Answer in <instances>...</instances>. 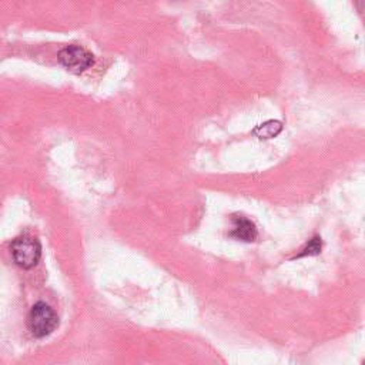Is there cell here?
I'll list each match as a JSON object with an SVG mask.
<instances>
[{
  "instance_id": "cell-1",
  "label": "cell",
  "mask_w": 365,
  "mask_h": 365,
  "mask_svg": "<svg viewBox=\"0 0 365 365\" xmlns=\"http://www.w3.org/2000/svg\"><path fill=\"white\" fill-rule=\"evenodd\" d=\"M27 327L32 336L45 338L59 327V317L55 310L46 303L34 304L27 316Z\"/></svg>"
},
{
  "instance_id": "cell-2",
  "label": "cell",
  "mask_w": 365,
  "mask_h": 365,
  "mask_svg": "<svg viewBox=\"0 0 365 365\" xmlns=\"http://www.w3.org/2000/svg\"><path fill=\"white\" fill-rule=\"evenodd\" d=\"M12 255L14 263L25 270L36 267L42 257L40 242L29 236L17 237L12 242Z\"/></svg>"
},
{
  "instance_id": "cell-3",
  "label": "cell",
  "mask_w": 365,
  "mask_h": 365,
  "mask_svg": "<svg viewBox=\"0 0 365 365\" xmlns=\"http://www.w3.org/2000/svg\"><path fill=\"white\" fill-rule=\"evenodd\" d=\"M59 62L71 73L80 75L93 66L95 59L88 50L80 46H67L60 50Z\"/></svg>"
},
{
  "instance_id": "cell-4",
  "label": "cell",
  "mask_w": 365,
  "mask_h": 365,
  "mask_svg": "<svg viewBox=\"0 0 365 365\" xmlns=\"http://www.w3.org/2000/svg\"><path fill=\"white\" fill-rule=\"evenodd\" d=\"M233 230L230 231V237L244 241V242H253L255 241L258 231L255 229V224L242 216H233Z\"/></svg>"
},
{
  "instance_id": "cell-5",
  "label": "cell",
  "mask_w": 365,
  "mask_h": 365,
  "mask_svg": "<svg viewBox=\"0 0 365 365\" xmlns=\"http://www.w3.org/2000/svg\"><path fill=\"white\" fill-rule=\"evenodd\" d=\"M283 130V123L278 120H268L263 125H258L254 130L253 134L258 137L260 140H268V138H274Z\"/></svg>"
},
{
  "instance_id": "cell-6",
  "label": "cell",
  "mask_w": 365,
  "mask_h": 365,
  "mask_svg": "<svg viewBox=\"0 0 365 365\" xmlns=\"http://www.w3.org/2000/svg\"><path fill=\"white\" fill-rule=\"evenodd\" d=\"M321 249H323V242H321V238L320 237H314L311 238L307 246L301 250V253L297 254V257L295 258H301V257H307V255H317L321 253Z\"/></svg>"
}]
</instances>
